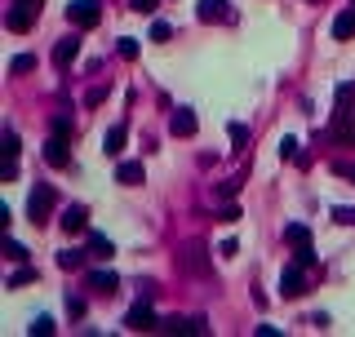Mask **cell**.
Returning <instances> with one entry per match:
<instances>
[{"mask_svg": "<svg viewBox=\"0 0 355 337\" xmlns=\"http://www.w3.org/2000/svg\"><path fill=\"white\" fill-rule=\"evenodd\" d=\"M218 253H222V258H236V253H240V245H236V240H222V245H218Z\"/></svg>", "mask_w": 355, "mask_h": 337, "instance_id": "37", "label": "cell"}, {"mask_svg": "<svg viewBox=\"0 0 355 337\" xmlns=\"http://www.w3.org/2000/svg\"><path fill=\"white\" fill-rule=\"evenodd\" d=\"M85 284H89L98 297H111V293L120 288V275H116V271H89V279H85Z\"/></svg>", "mask_w": 355, "mask_h": 337, "instance_id": "11", "label": "cell"}, {"mask_svg": "<svg viewBox=\"0 0 355 337\" xmlns=\"http://www.w3.org/2000/svg\"><path fill=\"white\" fill-rule=\"evenodd\" d=\"M342 173H351V182H355V168H342Z\"/></svg>", "mask_w": 355, "mask_h": 337, "instance_id": "40", "label": "cell"}, {"mask_svg": "<svg viewBox=\"0 0 355 337\" xmlns=\"http://www.w3.org/2000/svg\"><path fill=\"white\" fill-rule=\"evenodd\" d=\"M98 18H102L98 0H71L67 5V23H76V27H98Z\"/></svg>", "mask_w": 355, "mask_h": 337, "instance_id": "7", "label": "cell"}, {"mask_svg": "<svg viewBox=\"0 0 355 337\" xmlns=\"http://www.w3.org/2000/svg\"><path fill=\"white\" fill-rule=\"evenodd\" d=\"M5 160H18V134L5 129Z\"/></svg>", "mask_w": 355, "mask_h": 337, "instance_id": "26", "label": "cell"}, {"mask_svg": "<svg viewBox=\"0 0 355 337\" xmlns=\"http://www.w3.org/2000/svg\"><path fill=\"white\" fill-rule=\"evenodd\" d=\"M178 262H182V271H186V275H209V271H213L204 240H186V245L178 249Z\"/></svg>", "mask_w": 355, "mask_h": 337, "instance_id": "2", "label": "cell"}, {"mask_svg": "<svg viewBox=\"0 0 355 337\" xmlns=\"http://www.w3.org/2000/svg\"><path fill=\"white\" fill-rule=\"evenodd\" d=\"M195 129H200V120H195L191 107H178L173 116H169V134L173 138H195Z\"/></svg>", "mask_w": 355, "mask_h": 337, "instance_id": "10", "label": "cell"}, {"mask_svg": "<svg viewBox=\"0 0 355 337\" xmlns=\"http://www.w3.org/2000/svg\"><path fill=\"white\" fill-rule=\"evenodd\" d=\"M49 213H53V186L40 182V186L32 191V200H27V218H32L36 227H45V222H49Z\"/></svg>", "mask_w": 355, "mask_h": 337, "instance_id": "4", "label": "cell"}, {"mask_svg": "<svg viewBox=\"0 0 355 337\" xmlns=\"http://www.w3.org/2000/svg\"><path fill=\"white\" fill-rule=\"evenodd\" d=\"M280 160H302V151H297V138H280Z\"/></svg>", "mask_w": 355, "mask_h": 337, "instance_id": "23", "label": "cell"}, {"mask_svg": "<svg viewBox=\"0 0 355 337\" xmlns=\"http://www.w3.org/2000/svg\"><path fill=\"white\" fill-rule=\"evenodd\" d=\"M116 182H120V186H143V182H147L143 160H120V164H116Z\"/></svg>", "mask_w": 355, "mask_h": 337, "instance_id": "12", "label": "cell"}, {"mask_svg": "<svg viewBox=\"0 0 355 337\" xmlns=\"http://www.w3.org/2000/svg\"><path fill=\"white\" fill-rule=\"evenodd\" d=\"M9 71H14V76H27V71H36V53H18V58L9 62Z\"/></svg>", "mask_w": 355, "mask_h": 337, "instance_id": "22", "label": "cell"}, {"mask_svg": "<svg viewBox=\"0 0 355 337\" xmlns=\"http://www.w3.org/2000/svg\"><path fill=\"white\" fill-rule=\"evenodd\" d=\"M351 36H355V5L333 18V40H351Z\"/></svg>", "mask_w": 355, "mask_h": 337, "instance_id": "16", "label": "cell"}, {"mask_svg": "<svg viewBox=\"0 0 355 337\" xmlns=\"http://www.w3.org/2000/svg\"><path fill=\"white\" fill-rule=\"evenodd\" d=\"M156 5H160V0H129L134 14H156Z\"/></svg>", "mask_w": 355, "mask_h": 337, "instance_id": "31", "label": "cell"}, {"mask_svg": "<svg viewBox=\"0 0 355 337\" xmlns=\"http://www.w3.org/2000/svg\"><path fill=\"white\" fill-rule=\"evenodd\" d=\"M120 58H129V62L138 58V40H134V36H125V40H120Z\"/></svg>", "mask_w": 355, "mask_h": 337, "instance_id": "27", "label": "cell"}, {"mask_svg": "<svg viewBox=\"0 0 355 337\" xmlns=\"http://www.w3.org/2000/svg\"><path fill=\"white\" fill-rule=\"evenodd\" d=\"M18 177V160H5V168H0V182H14Z\"/></svg>", "mask_w": 355, "mask_h": 337, "instance_id": "36", "label": "cell"}, {"mask_svg": "<svg viewBox=\"0 0 355 337\" xmlns=\"http://www.w3.org/2000/svg\"><path fill=\"white\" fill-rule=\"evenodd\" d=\"M58 266L62 271H80V266H85V253H80V249H62L58 253Z\"/></svg>", "mask_w": 355, "mask_h": 337, "instance_id": "20", "label": "cell"}, {"mask_svg": "<svg viewBox=\"0 0 355 337\" xmlns=\"http://www.w3.org/2000/svg\"><path fill=\"white\" fill-rule=\"evenodd\" d=\"M111 253H116V245H111L107 236H89V258H102V262H107Z\"/></svg>", "mask_w": 355, "mask_h": 337, "instance_id": "19", "label": "cell"}, {"mask_svg": "<svg viewBox=\"0 0 355 337\" xmlns=\"http://www.w3.org/2000/svg\"><path fill=\"white\" fill-rule=\"evenodd\" d=\"M71 134H53L49 142H45V160H49L53 168H67L71 164V142H67Z\"/></svg>", "mask_w": 355, "mask_h": 337, "instance_id": "8", "label": "cell"}, {"mask_svg": "<svg viewBox=\"0 0 355 337\" xmlns=\"http://www.w3.org/2000/svg\"><path fill=\"white\" fill-rule=\"evenodd\" d=\"M125 138H129V125L120 120V125H111L107 134H102V151H107V155H120V151H125Z\"/></svg>", "mask_w": 355, "mask_h": 337, "instance_id": "14", "label": "cell"}, {"mask_svg": "<svg viewBox=\"0 0 355 337\" xmlns=\"http://www.w3.org/2000/svg\"><path fill=\"white\" fill-rule=\"evenodd\" d=\"M23 284H36V266H27V262H18V271L5 279V288H23Z\"/></svg>", "mask_w": 355, "mask_h": 337, "instance_id": "18", "label": "cell"}, {"mask_svg": "<svg viewBox=\"0 0 355 337\" xmlns=\"http://www.w3.org/2000/svg\"><path fill=\"white\" fill-rule=\"evenodd\" d=\"M169 36H173V27H169V23H151V40H160V45H164Z\"/></svg>", "mask_w": 355, "mask_h": 337, "instance_id": "29", "label": "cell"}, {"mask_svg": "<svg viewBox=\"0 0 355 337\" xmlns=\"http://www.w3.org/2000/svg\"><path fill=\"white\" fill-rule=\"evenodd\" d=\"M333 222L338 227H355V209H333Z\"/></svg>", "mask_w": 355, "mask_h": 337, "instance_id": "30", "label": "cell"}, {"mask_svg": "<svg viewBox=\"0 0 355 337\" xmlns=\"http://www.w3.org/2000/svg\"><path fill=\"white\" fill-rule=\"evenodd\" d=\"M284 240H289L293 249L311 245V231H306V222H289V227H284Z\"/></svg>", "mask_w": 355, "mask_h": 337, "instance_id": "17", "label": "cell"}, {"mask_svg": "<svg viewBox=\"0 0 355 337\" xmlns=\"http://www.w3.org/2000/svg\"><path fill=\"white\" fill-rule=\"evenodd\" d=\"M27 333H32V337H49L53 333V320H49V315H40V320H32V329H27Z\"/></svg>", "mask_w": 355, "mask_h": 337, "instance_id": "25", "label": "cell"}, {"mask_svg": "<svg viewBox=\"0 0 355 337\" xmlns=\"http://www.w3.org/2000/svg\"><path fill=\"white\" fill-rule=\"evenodd\" d=\"M280 293L284 297H302L306 293V266L302 262H293V266L280 271Z\"/></svg>", "mask_w": 355, "mask_h": 337, "instance_id": "6", "label": "cell"}, {"mask_svg": "<svg viewBox=\"0 0 355 337\" xmlns=\"http://www.w3.org/2000/svg\"><path fill=\"white\" fill-rule=\"evenodd\" d=\"M67 311H71V320H80V315H85V297H71L67 293Z\"/></svg>", "mask_w": 355, "mask_h": 337, "instance_id": "34", "label": "cell"}, {"mask_svg": "<svg viewBox=\"0 0 355 337\" xmlns=\"http://www.w3.org/2000/svg\"><path fill=\"white\" fill-rule=\"evenodd\" d=\"M351 5H355V0H351Z\"/></svg>", "mask_w": 355, "mask_h": 337, "instance_id": "41", "label": "cell"}, {"mask_svg": "<svg viewBox=\"0 0 355 337\" xmlns=\"http://www.w3.org/2000/svg\"><path fill=\"white\" fill-rule=\"evenodd\" d=\"M293 253H297L293 262H302V266H315V249H311V245H302V249H293Z\"/></svg>", "mask_w": 355, "mask_h": 337, "instance_id": "32", "label": "cell"}, {"mask_svg": "<svg viewBox=\"0 0 355 337\" xmlns=\"http://www.w3.org/2000/svg\"><path fill=\"white\" fill-rule=\"evenodd\" d=\"M53 134H71V116H67V111H58V116H53Z\"/></svg>", "mask_w": 355, "mask_h": 337, "instance_id": "33", "label": "cell"}, {"mask_svg": "<svg viewBox=\"0 0 355 337\" xmlns=\"http://www.w3.org/2000/svg\"><path fill=\"white\" fill-rule=\"evenodd\" d=\"M36 18H40V0H14V9L5 14V27L23 36V32H32V27H36Z\"/></svg>", "mask_w": 355, "mask_h": 337, "instance_id": "3", "label": "cell"}, {"mask_svg": "<svg viewBox=\"0 0 355 337\" xmlns=\"http://www.w3.org/2000/svg\"><path fill=\"white\" fill-rule=\"evenodd\" d=\"M76 53H80V40H76V36H62V40L53 45V62H58V67L76 62Z\"/></svg>", "mask_w": 355, "mask_h": 337, "instance_id": "15", "label": "cell"}, {"mask_svg": "<svg viewBox=\"0 0 355 337\" xmlns=\"http://www.w3.org/2000/svg\"><path fill=\"white\" fill-rule=\"evenodd\" d=\"M58 222H62L67 236H85V231H89V209H85V204H67Z\"/></svg>", "mask_w": 355, "mask_h": 337, "instance_id": "9", "label": "cell"}, {"mask_svg": "<svg viewBox=\"0 0 355 337\" xmlns=\"http://www.w3.org/2000/svg\"><path fill=\"white\" fill-rule=\"evenodd\" d=\"M351 98H355V84L342 80L338 93H333V120H329V138L338 147H355V120H351Z\"/></svg>", "mask_w": 355, "mask_h": 337, "instance_id": "1", "label": "cell"}, {"mask_svg": "<svg viewBox=\"0 0 355 337\" xmlns=\"http://www.w3.org/2000/svg\"><path fill=\"white\" fill-rule=\"evenodd\" d=\"M5 258H9V262H27L32 253H27L23 245H18V240H5Z\"/></svg>", "mask_w": 355, "mask_h": 337, "instance_id": "24", "label": "cell"}, {"mask_svg": "<svg viewBox=\"0 0 355 337\" xmlns=\"http://www.w3.org/2000/svg\"><path fill=\"white\" fill-rule=\"evenodd\" d=\"M227 134H231V147H236V151H245V147H249V129L240 125V120H231V129H227Z\"/></svg>", "mask_w": 355, "mask_h": 337, "instance_id": "21", "label": "cell"}, {"mask_svg": "<svg viewBox=\"0 0 355 337\" xmlns=\"http://www.w3.org/2000/svg\"><path fill=\"white\" fill-rule=\"evenodd\" d=\"M102 98H107V89H89V93H85V102H89V107H98Z\"/></svg>", "mask_w": 355, "mask_h": 337, "instance_id": "39", "label": "cell"}, {"mask_svg": "<svg viewBox=\"0 0 355 337\" xmlns=\"http://www.w3.org/2000/svg\"><path fill=\"white\" fill-rule=\"evenodd\" d=\"M240 182H245V177H231V182H222V186H218V200H231V195L240 191Z\"/></svg>", "mask_w": 355, "mask_h": 337, "instance_id": "28", "label": "cell"}, {"mask_svg": "<svg viewBox=\"0 0 355 337\" xmlns=\"http://www.w3.org/2000/svg\"><path fill=\"white\" fill-rule=\"evenodd\" d=\"M191 333L200 337V333H209V324H204V315H191Z\"/></svg>", "mask_w": 355, "mask_h": 337, "instance_id": "38", "label": "cell"}, {"mask_svg": "<svg viewBox=\"0 0 355 337\" xmlns=\"http://www.w3.org/2000/svg\"><path fill=\"white\" fill-rule=\"evenodd\" d=\"M195 18H200V23H222V18H231V9H227V0H200V5H195Z\"/></svg>", "mask_w": 355, "mask_h": 337, "instance_id": "13", "label": "cell"}, {"mask_svg": "<svg viewBox=\"0 0 355 337\" xmlns=\"http://www.w3.org/2000/svg\"><path fill=\"white\" fill-rule=\"evenodd\" d=\"M218 222H240V209H236V204H222V213H218Z\"/></svg>", "mask_w": 355, "mask_h": 337, "instance_id": "35", "label": "cell"}, {"mask_svg": "<svg viewBox=\"0 0 355 337\" xmlns=\"http://www.w3.org/2000/svg\"><path fill=\"white\" fill-rule=\"evenodd\" d=\"M125 329H129V333H151V329H160V320H156L151 302H143V297H138V306L125 315Z\"/></svg>", "mask_w": 355, "mask_h": 337, "instance_id": "5", "label": "cell"}]
</instances>
